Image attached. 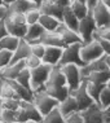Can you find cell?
<instances>
[{"mask_svg": "<svg viewBox=\"0 0 110 123\" xmlns=\"http://www.w3.org/2000/svg\"><path fill=\"white\" fill-rule=\"evenodd\" d=\"M98 105L102 109H106L110 106V89L108 87H105L100 93V98H98Z\"/></svg>", "mask_w": 110, "mask_h": 123, "instance_id": "d590c367", "label": "cell"}, {"mask_svg": "<svg viewBox=\"0 0 110 123\" xmlns=\"http://www.w3.org/2000/svg\"><path fill=\"white\" fill-rule=\"evenodd\" d=\"M60 66V65H58ZM61 71L64 73L66 83H67V87L70 89V92L76 89L80 86V83L83 80V76L80 73V68L75 64H67V65H62L60 66Z\"/></svg>", "mask_w": 110, "mask_h": 123, "instance_id": "52a82bcc", "label": "cell"}, {"mask_svg": "<svg viewBox=\"0 0 110 123\" xmlns=\"http://www.w3.org/2000/svg\"><path fill=\"white\" fill-rule=\"evenodd\" d=\"M12 57H13V52L5 51V49H0V70L11 64Z\"/></svg>", "mask_w": 110, "mask_h": 123, "instance_id": "8d00e7d4", "label": "cell"}, {"mask_svg": "<svg viewBox=\"0 0 110 123\" xmlns=\"http://www.w3.org/2000/svg\"><path fill=\"white\" fill-rule=\"evenodd\" d=\"M43 1H47V0H43Z\"/></svg>", "mask_w": 110, "mask_h": 123, "instance_id": "680465c9", "label": "cell"}, {"mask_svg": "<svg viewBox=\"0 0 110 123\" xmlns=\"http://www.w3.org/2000/svg\"><path fill=\"white\" fill-rule=\"evenodd\" d=\"M3 83H4V79L0 76V104H1L3 101V96H1V89H3Z\"/></svg>", "mask_w": 110, "mask_h": 123, "instance_id": "c3c4849f", "label": "cell"}, {"mask_svg": "<svg viewBox=\"0 0 110 123\" xmlns=\"http://www.w3.org/2000/svg\"><path fill=\"white\" fill-rule=\"evenodd\" d=\"M104 123H110V106L104 109Z\"/></svg>", "mask_w": 110, "mask_h": 123, "instance_id": "f6af8a7d", "label": "cell"}, {"mask_svg": "<svg viewBox=\"0 0 110 123\" xmlns=\"http://www.w3.org/2000/svg\"><path fill=\"white\" fill-rule=\"evenodd\" d=\"M102 3H104V4L108 6V8H110V0H101Z\"/></svg>", "mask_w": 110, "mask_h": 123, "instance_id": "816d5d0a", "label": "cell"}, {"mask_svg": "<svg viewBox=\"0 0 110 123\" xmlns=\"http://www.w3.org/2000/svg\"><path fill=\"white\" fill-rule=\"evenodd\" d=\"M3 1H4V5L6 6V8H8V6L11 5V4H13V3L16 1V0H3Z\"/></svg>", "mask_w": 110, "mask_h": 123, "instance_id": "681fc988", "label": "cell"}, {"mask_svg": "<svg viewBox=\"0 0 110 123\" xmlns=\"http://www.w3.org/2000/svg\"><path fill=\"white\" fill-rule=\"evenodd\" d=\"M14 80H17L19 84L23 86V87L31 89V70H30L29 68H25L17 75V78H16Z\"/></svg>", "mask_w": 110, "mask_h": 123, "instance_id": "4dcf8cb0", "label": "cell"}, {"mask_svg": "<svg viewBox=\"0 0 110 123\" xmlns=\"http://www.w3.org/2000/svg\"><path fill=\"white\" fill-rule=\"evenodd\" d=\"M96 34H97L98 36H101V38L110 40V26H108V27H104V29H98L97 31H96Z\"/></svg>", "mask_w": 110, "mask_h": 123, "instance_id": "b9f144b4", "label": "cell"}, {"mask_svg": "<svg viewBox=\"0 0 110 123\" xmlns=\"http://www.w3.org/2000/svg\"><path fill=\"white\" fill-rule=\"evenodd\" d=\"M108 68V64H106V56H102L101 58L98 60H95V61L89 62V64L84 65L83 68H80V73H82V76L86 78L88 74H91L93 71H100V70H106Z\"/></svg>", "mask_w": 110, "mask_h": 123, "instance_id": "e0dca14e", "label": "cell"}, {"mask_svg": "<svg viewBox=\"0 0 110 123\" xmlns=\"http://www.w3.org/2000/svg\"><path fill=\"white\" fill-rule=\"evenodd\" d=\"M52 1H55L56 4H58V5L64 6V8H67V6L71 5L73 0H52Z\"/></svg>", "mask_w": 110, "mask_h": 123, "instance_id": "ee69618b", "label": "cell"}, {"mask_svg": "<svg viewBox=\"0 0 110 123\" xmlns=\"http://www.w3.org/2000/svg\"><path fill=\"white\" fill-rule=\"evenodd\" d=\"M9 84L14 88V91L17 92L18 97L22 100V101H34V92L32 89L23 87L22 84H19L17 80H8Z\"/></svg>", "mask_w": 110, "mask_h": 123, "instance_id": "603a6c76", "label": "cell"}, {"mask_svg": "<svg viewBox=\"0 0 110 123\" xmlns=\"http://www.w3.org/2000/svg\"><path fill=\"white\" fill-rule=\"evenodd\" d=\"M44 91L48 92L52 97L58 100L60 102L70 95V89L67 87L65 75L61 71V68L58 65L53 66L51 75H49L48 80H47L45 86H44Z\"/></svg>", "mask_w": 110, "mask_h": 123, "instance_id": "6da1fadb", "label": "cell"}, {"mask_svg": "<svg viewBox=\"0 0 110 123\" xmlns=\"http://www.w3.org/2000/svg\"><path fill=\"white\" fill-rule=\"evenodd\" d=\"M106 64H108V68H109V70H110V56H106Z\"/></svg>", "mask_w": 110, "mask_h": 123, "instance_id": "f5cc1de1", "label": "cell"}, {"mask_svg": "<svg viewBox=\"0 0 110 123\" xmlns=\"http://www.w3.org/2000/svg\"><path fill=\"white\" fill-rule=\"evenodd\" d=\"M0 122H3V123H16L17 122V111L0 108Z\"/></svg>", "mask_w": 110, "mask_h": 123, "instance_id": "1f68e13d", "label": "cell"}, {"mask_svg": "<svg viewBox=\"0 0 110 123\" xmlns=\"http://www.w3.org/2000/svg\"><path fill=\"white\" fill-rule=\"evenodd\" d=\"M26 68L25 61H17V62H12L8 66H5L4 69L0 70V76L5 80H14L17 78V75L21 73L23 69Z\"/></svg>", "mask_w": 110, "mask_h": 123, "instance_id": "5bb4252c", "label": "cell"}, {"mask_svg": "<svg viewBox=\"0 0 110 123\" xmlns=\"http://www.w3.org/2000/svg\"><path fill=\"white\" fill-rule=\"evenodd\" d=\"M40 43H43L44 45H51V47H66L65 42L62 40L61 35L57 31H45L40 38Z\"/></svg>", "mask_w": 110, "mask_h": 123, "instance_id": "ac0fdd59", "label": "cell"}, {"mask_svg": "<svg viewBox=\"0 0 110 123\" xmlns=\"http://www.w3.org/2000/svg\"><path fill=\"white\" fill-rule=\"evenodd\" d=\"M84 123H104V109L97 102L80 111Z\"/></svg>", "mask_w": 110, "mask_h": 123, "instance_id": "7c38bea8", "label": "cell"}, {"mask_svg": "<svg viewBox=\"0 0 110 123\" xmlns=\"http://www.w3.org/2000/svg\"><path fill=\"white\" fill-rule=\"evenodd\" d=\"M84 79H87L88 82L97 83V84H106L110 80V70H100V71H93L91 74H88Z\"/></svg>", "mask_w": 110, "mask_h": 123, "instance_id": "d4e9b609", "label": "cell"}, {"mask_svg": "<svg viewBox=\"0 0 110 123\" xmlns=\"http://www.w3.org/2000/svg\"><path fill=\"white\" fill-rule=\"evenodd\" d=\"M40 16H42V12H40V9H39V6H35V8H31L30 11H27V12L25 13V18H26L27 25L39 22Z\"/></svg>", "mask_w": 110, "mask_h": 123, "instance_id": "d6a6232c", "label": "cell"}, {"mask_svg": "<svg viewBox=\"0 0 110 123\" xmlns=\"http://www.w3.org/2000/svg\"><path fill=\"white\" fill-rule=\"evenodd\" d=\"M39 24H40L43 27H44L45 31H56L58 29V26L62 24L60 19L52 17V16L48 14H42L40 19H39Z\"/></svg>", "mask_w": 110, "mask_h": 123, "instance_id": "484cf974", "label": "cell"}, {"mask_svg": "<svg viewBox=\"0 0 110 123\" xmlns=\"http://www.w3.org/2000/svg\"><path fill=\"white\" fill-rule=\"evenodd\" d=\"M34 104L36 105L38 110L42 113V115L44 117L48 113H51L53 109L58 108L60 101L56 100L55 97H52L48 92L40 91V92L34 93Z\"/></svg>", "mask_w": 110, "mask_h": 123, "instance_id": "8992f818", "label": "cell"}, {"mask_svg": "<svg viewBox=\"0 0 110 123\" xmlns=\"http://www.w3.org/2000/svg\"><path fill=\"white\" fill-rule=\"evenodd\" d=\"M1 5H4V1H3V0H0V6Z\"/></svg>", "mask_w": 110, "mask_h": 123, "instance_id": "11a10c76", "label": "cell"}, {"mask_svg": "<svg viewBox=\"0 0 110 123\" xmlns=\"http://www.w3.org/2000/svg\"><path fill=\"white\" fill-rule=\"evenodd\" d=\"M42 121H43V115L38 110L34 101H21V106L17 110L18 123H27V122L42 123Z\"/></svg>", "mask_w": 110, "mask_h": 123, "instance_id": "277c9868", "label": "cell"}, {"mask_svg": "<svg viewBox=\"0 0 110 123\" xmlns=\"http://www.w3.org/2000/svg\"><path fill=\"white\" fill-rule=\"evenodd\" d=\"M98 30L97 25H96L95 19H93L92 14L89 13L87 17H84L83 19L79 21V29H78V34L80 35L83 43H88L93 40L96 31Z\"/></svg>", "mask_w": 110, "mask_h": 123, "instance_id": "9c48e42d", "label": "cell"}, {"mask_svg": "<svg viewBox=\"0 0 110 123\" xmlns=\"http://www.w3.org/2000/svg\"><path fill=\"white\" fill-rule=\"evenodd\" d=\"M0 123H3V122H0Z\"/></svg>", "mask_w": 110, "mask_h": 123, "instance_id": "91938a15", "label": "cell"}, {"mask_svg": "<svg viewBox=\"0 0 110 123\" xmlns=\"http://www.w3.org/2000/svg\"><path fill=\"white\" fill-rule=\"evenodd\" d=\"M45 32L44 27L36 22V24H31L27 25V31H26L25 35V40H27L29 43H36V42H40V38L43 36V34Z\"/></svg>", "mask_w": 110, "mask_h": 123, "instance_id": "ffe728a7", "label": "cell"}, {"mask_svg": "<svg viewBox=\"0 0 110 123\" xmlns=\"http://www.w3.org/2000/svg\"><path fill=\"white\" fill-rule=\"evenodd\" d=\"M39 9H40L42 14H48V16H52V17L60 19V21L62 22V17H64V11L65 8L58 4H56L55 1H52V0H47V1H43L40 6H39Z\"/></svg>", "mask_w": 110, "mask_h": 123, "instance_id": "4fadbf2b", "label": "cell"}, {"mask_svg": "<svg viewBox=\"0 0 110 123\" xmlns=\"http://www.w3.org/2000/svg\"><path fill=\"white\" fill-rule=\"evenodd\" d=\"M70 8H71V11L74 12V14L79 19H83L84 17H87L89 13H91L87 3H82V1H78V0H73Z\"/></svg>", "mask_w": 110, "mask_h": 123, "instance_id": "83f0119b", "label": "cell"}, {"mask_svg": "<svg viewBox=\"0 0 110 123\" xmlns=\"http://www.w3.org/2000/svg\"><path fill=\"white\" fill-rule=\"evenodd\" d=\"M31 55V44L25 40V39H21L17 49L13 52V57H12V62H17V61H25L29 56ZM11 62V64H12Z\"/></svg>", "mask_w": 110, "mask_h": 123, "instance_id": "44dd1931", "label": "cell"}, {"mask_svg": "<svg viewBox=\"0 0 110 123\" xmlns=\"http://www.w3.org/2000/svg\"><path fill=\"white\" fill-rule=\"evenodd\" d=\"M31 44V53L35 56H38L39 58L44 57V53H45V45L40 42H36V43H30Z\"/></svg>", "mask_w": 110, "mask_h": 123, "instance_id": "74e56055", "label": "cell"}, {"mask_svg": "<svg viewBox=\"0 0 110 123\" xmlns=\"http://www.w3.org/2000/svg\"><path fill=\"white\" fill-rule=\"evenodd\" d=\"M6 35H8V30H6V26H5V18H3L0 19V40Z\"/></svg>", "mask_w": 110, "mask_h": 123, "instance_id": "7bdbcfd3", "label": "cell"}, {"mask_svg": "<svg viewBox=\"0 0 110 123\" xmlns=\"http://www.w3.org/2000/svg\"><path fill=\"white\" fill-rule=\"evenodd\" d=\"M98 3V0H87V5H88V8H89V11L95 6L96 4Z\"/></svg>", "mask_w": 110, "mask_h": 123, "instance_id": "7dc6e473", "label": "cell"}, {"mask_svg": "<svg viewBox=\"0 0 110 123\" xmlns=\"http://www.w3.org/2000/svg\"><path fill=\"white\" fill-rule=\"evenodd\" d=\"M60 35H61L62 40L65 42L66 45L74 44V43H83L80 35L78 34V31H74V30L69 29L67 26H65L64 24H61L58 26V29L56 30Z\"/></svg>", "mask_w": 110, "mask_h": 123, "instance_id": "9a60e30c", "label": "cell"}, {"mask_svg": "<svg viewBox=\"0 0 110 123\" xmlns=\"http://www.w3.org/2000/svg\"><path fill=\"white\" fill-rule=\"evenodd\" d=\"M66 122L67 123H84V121H83V118L80 115V111L73 113L69 117H66Z\"/></svg>", "mask_w": 110, "mask_h": 123, "instance_id": "60d3db41", "label": "cell"}, {"mask_svg": "<svg viewBox=\"0 0 110 123\" xmlns=\"http://www.w3.org/2000/svg\"><path fill=\"white\" fill-rule=\"evenodd\" d=\"M16 123H18V122H16Z\"/></svg>", "mask_w": 110, "mask_h": 123, "instance_id": "94428289", "label": "cell"}, {"mask_svg": "<svg viewBox=\"0 0 110 123\" xmlns=\"http://www.w3.org/2000/svg\"><path fill=\"white\" fill-rule=\"evenodd\" d=\"M58 110L61 111V114L64 115L65 118L69 117L70 114H73V113L79 111L78 104H76V100L74 98V96L69 95L65 100H62V101L58 104Z\"/></svg>", "mask_w": 110, "mask_h": 123, "instance_id": "d6986e66", "label": "cell"}, {"mask_svg": "<svg viewBox=\"0 0 110 123\" xmlns=\"http://www.w3.org/2000/svg\"><path fill=\"white\" fill-rule=\"evenodd\" d=\"M62 52L64 48L61 47H51V45H45V53L43 57V62L52 66H56L60 64V60L62 57Z\"/></svg>", "mask_w": 110, "mask_h": 123, "instance_id": "2e32d148", "label": "cell"}, {"mask_svg": "<svg viewBox=\"0 0 110 123\" xmlns=\"http://www.w3.org/2000/svg\"><path fill=\"white\" fill-rule=\"evenodd\" d=\"M91 14L98 29L110 26V8H108L101 0H98L97 4L91 9Z\"/></svg>", "mask_w": 110, "mask_h": 123, "instance_id": "8fae6325", "label": "cell"}, {"mask_svg": "<svg viewBox=\"0 0 110 123\" xmlns=\"http://www.w3.org/2000/svg\"><path fill=\"white\" fill-rule=\"evenodd\" d=\"M104 55V51H102L100 43L93 39V40L88 42V43H83L82 44V48H80V57L82 60L84 61V64L87 65L89 62L95 61V60H98L101 58Z\"/></svg>", "mask_w": 110, "mask_h": 123, "instance_id": "ba28073f", "label": "cell"}, {"mask_svg": "<svg viewBox=\"0 0 110 123\" xmlns=\"http://www.w3.org/2000/svg\"><path fill=\"white\" fill-rule=\"evenodd\" d=\"M106 87V84H97V83H92L87 80V91L88 95L93 98V101L98 104V98H100V93L101 91Z\"/></svg>", "mask_w": 110, "mask_h": 123, "instance_id": "f546056e", "label": "cell"}, {"mask_svg": "<svg viewBox=\"0 0 110 123\" xmlns=\"http://www.w3.org/2000/svg\"><path fill=\"white\" fill-rule=\"evenodd\" d=\"M42 123H67V122H66V118L61 114V111L58 110V108H56L51 113H48L47 115L43 117Z\"/></svg>", "mask_w": 110, "mask_h": 123, "instance_id": "f1b7e54d", "label": "cell"}, {"mask_svg": "<svg viewBox=\"0 0 110 123\" xmlns=\"http://www.w3.org/2000/svg\"><path fill=\"white\" fill-rule=\"evenodd\" d=\"M27 123H36V122H27Z\"/></svg>", "mask_w": 110, "mask_h": 123, "instance_id": "6f0895ef", "label": "cell"}, {"mask_svg": "<svg viewBox=\"0 0 110 123\" xmlns=\"http://www.w3.org/2000/svg\"><path fill=\"white\" fill-rule=\"evenodd\" d=\"M106 87H108V88H109V89H110V80H109V82H108V83H106Z\"/></svg>", "mask_w": 110, "mask_h": 123, "instance_id": "db71d44e", "label": "cell"}, {"mask_svg": "<svg viewBox=\"0 0 110 123\" xmlns=\"http://www.w3.org/2000/svg\"><path fill=\"white\" fill-rule=\"evenodd\" d=\"M43 62V60L42 58H39L38 56H35V55H30L25 60V64H26V68H29L30 70H31V69H35V68H38L39 65H40Z\"/></svg>", "mask_w": 110, "mask_h": 123, "instance_id": "f35d334b", "label": "cell"}, {"mask_svg": "<svg viewBox=\"0 0 110 123\" xmlns=\"http://www.w3.org/2000/svg\"><path fill=\"white\" fill-rule=\"evenodd\" d=\"M30 1H32V3H34V4H36L38 6H40V4L43 3V0H30Z\"/></svg>", "mask_w": 110, "mask_h": 123, "instance_id": "f907efd6", "label": "cell"}, {"mask_svg": "<svg viewBox=\"0 0 110 123\" xmlns=\"http://www.w3.org/2000/svg\"><path fill=\"white\" fill-rule=\"evenodd\" d=\"M53 66L42 62L38 68L31 69V89L34 93L44 91V86L51 75Z\"/></svg>", "mask_w": 110, "mask_h": 123, "instance_id": "3957f363", "label": "cell"}, {"mask_svg": "<svg viewBox=\"0 0 110 123\" xmlns=\"http://www.w3.org/2000/svg\"><path fill=\"white\" fill-rule=\"evenodd\" d=\"M19 42H21V39L17 38V36L14 35H11L8 34L6 36L0 40V49H5V51H11V52H14L16 49H17Z\"/></svg>", "mask_w": 110, "mask_h": 123, "instance_id": "4316f807", "label": "cell"}, {"mask_svg": "<svg viewBox=\"0 0 110 123\" xmlns=\"http://www.w3.org/2000/svg\"><path fill=\"white\" fill-rule=\"evenodd\" d=\"M70 95L74 96V98L76 100V104H78V108H79V111L84 110V109L89 108L92 104H95L93 98L88 95V91H87V79L83 78V80L80 83L76 89L70 92Z\"/></svg>", "mask_w": 110, "mask_h": 123, "instance_id": "30bf717a", "label": "cell"}, {"mask_svg": "<svg viewBox=\"0 0 110 123\" xmlns=\"http://www.w3.org/2000/svg\"><path fill=\"white\" fill-rule=\"evenodd\" d=\"M21 101L22 100H19V98H3L1 104H0V108L17 111L19 109V106H21Z\"/></svg>", "mask_w": 110, "mask_h": 123, "instance_id": "836d02e7", "label": "cell"}, {"mask_svg": "<svg viewBox=\"0 0 110 123\" xmlns=\"http://www.w3.org/2000/svg\"><path fill=\"white\" fill-rule=\"evenodd\" d=\"M6 16H8V8L5 5H1L0 6V19L5 18Z\"/></svg>", "mask_w": 110, "mask_h": 123, "instance_id": "bcb514c9", "label": "cell"}, {"mask_svg": "<svg viewBox=\"0 0 110 123\" xmlns=\"http://www.w3.org/2000/svg\"><path fill=\"white\" fill-rule=\"evenodd\" d=\"M38 6L30 0H16L13 4L8 6V13H19V14H25L27 11H30L31 8Z\"/></svg>", "mask_w": 110, "mask_h": 123, "instance_id": "7402d4cb", "label": "cell"}, {"mask_svg": "<svg viewBox=\"0 0 110 123\" xmlns=\"http://www.w3.org/2000/svg\"><path fill=\"white\" fill-rule=\"evenodd\" d=\"M79 19L74 14V12L71 11V8L67 6V8H65L64 11V17H62V24L65 26H67L69 29L74 30V31H78L79 29Z\"/></svg>", "mask_w": 110, "mask_h": 123, "instance_id": "cb8c5ba5", "label": "cell"}, {"mask_svg": "<svg viewBox=\"0 0 110 123\" xmlns=\"http://www.w3.org/2000/svg\"><path fill=\"white\" fill-rule=\"evenodd\" d=\"M5 26L8 34L14 35L19 39H23L27 31V22H26L25 14L19 13H8L5 17Z\"/></svg>", "mask_w": 110, "mask_h": 123, "instance_id": "7a4b0ae2", "label": "cell"}, {"mask_svg": "<svg viewBox=\"0 0 110 123\" xmlns=\"http://www.w3.org/2000/svg\"><path fill=\"white\" fill-rule=\"evenodd\" d=\"M78 1H82V3H87V0H78Z\"/></svg>", "mask_w": 110, "mask_h": 123, "instance_id": "9f6ffc18", "label": "cell"}, {"mask_svg": "<svg viewBox=\"0 0 110 123\" xmlns=\"http://www.w3.org/2000/svg\"><path fill=\"white\" fill-rule=\"evenodd\" d=\"M83 43H74V44L66 45L62 52V57L60 60V66L67 65V64H75L79 68H83L86 64L80 57V48Z\"/></svg>", "mask_w": 110, "mask_h": 123, "instance_id": "5b68a950", "label": "cell"}, {"mask_svg": "<svg viewBox=\"0 0 110 123\" xmlns=\"http://www.w3.org/2000/svg\"><path fill=\"white\" fill-rule=\"evenodd\" d=\"M1 96L3 98H19L17 92L14 91V88L9 84L8 80L4 79V83H3V89H1ZM21 100V98H19Z\"/></svg>", "mask_w": 110, "mask_h": 123, "instance_id": "e575fe53", "label": "cell"}, {"mask_svg": "<svg viewBox=\"0 0 110 123\" xmlns=\"http://www.w3.org/2000/svg\"><path fill=\"white\" fill-rule=\"evenodd\" d=\"M93 39H96L100 45H101L102 51H104V55L106 56H110V40H108V39H104L101 38V36H98L97 34H95V36H93Z\"/></svg>", "mask_w": 110, "mask_h": 123, "instance_id": "ab89813d", "label": "cell"}]
</instances>
